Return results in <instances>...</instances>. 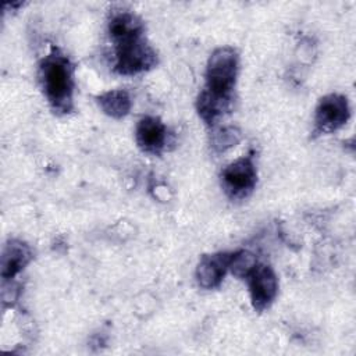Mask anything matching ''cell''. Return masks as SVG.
Returning a JSON list of instances; mask_svg holds the SVG:
<instances>
[{
    "label": "cell",
    "mask_w": 356,
    "mask_h": 356,
    "mask_svg": "<svg viewBox=\"0 0 356 356\" xmlns=\"http://www.w3.org/2000/svg\"><path fill=\"white\" fill-rule=\"evenodd\" d=\"M157 54L143 36L115 43L114 70L121 75H136L153 68Z\"/></svg>",
    "instance_id": "3"
},
{
    "label": "cell",
    "mask_w": 356,
    "mask_h": 356,
    "mask_svg": "<svg viewBox=\"0 0 356 356\" xmlns=\"http://www.w3.org/2000/svg\"><path fill=\"white\" fill-rule=\"evenodd\" d=\"M257 172L250 156L241 157L228 164L221 172V184L231 199H243L252 193Z\"/></svg>",
    "instance_id": "4"
},
{
    "label": "cell",
    "mask_w": 356,
    "mask_h": 356,
    "mask_svg": "<svg viewBox=\"0 0 356 356\" xmlns=\"http://www.w3.org/2000/svg\"><path fill=\"white\" fill-rule=\"evenodd\" d=\"M350 111L345 96L331 93L320 99L316 107V131L320 134H330L337 131L349 120Z\"/></svg>",
    "instance_id": "5"
},
{
    "label": "cell",
    "mask_w": 356,
    "mask_h": 356,
    "mask_svg": "<svg viewBox=\"0 0 356 356\" xmlns=\"http://www.w3.org/2000/svg\"><path fill=\"white\" fill-rule=\"evenodd\" d=\"M231 260V253L220 252L213 254H204L196 267V281L200 288L213 289L217 288L225 273L228 271Z\"/></svg>",
    "instance_id": "8"
},
{
    "label": "cell",
    "mask_w": 356,
    "mask_h": 356,
    "mask_svg": "<svg viewBox=\"0 0 356 356\" xmlns=\"http://www.w3.org/2000/svg\"><path fill=\"white\" fill-rule=\"evenodd\" d=\"M39 74L43 92L51 108L57 113H68L72 108L74 75L67 56L53 49L42 60Z\"/></svg>",
    "instance_id": "1"
},
{
    "label": "cell",
    "mask_w": 356,
    "mask_h": 356,
    "mask_svg": "<svg viewBox=\"0 0 356 356\" xmlns=\"http://www.w3.org/2000/svg\"><path fill=\"white\" fill-rule=\"evenodd\" d=\"M250 300L257 312H263L274 302L278 293V280L274 270L266 264H257L248 277Z\"/></svg>",
    "instance_id": "6"
},
{
    "label": "cell",
    "mask_w": 356,
    "mask_h": 356,
    "mask_svg": "<svg viewBox=\"0 0 356 356\" xmlns=\"http://www.w3.org/2000/svg\"><path fill=\"white\" fill-rule=\"evenodd\" d=\"M143 31L145 26L142 19L129 11L121 10L113 13L108 21V32L114 43L143 36Z\"/></svg>",
    "instance_id": "10"
},
{
    "label": "cell",
    "mask_w": 356,
    "mask_h": 356,
    "mask_svg": "<svg viewBox=\"0 0 356 356\" xmlns=\"http://www.w3.org/2000/svg\"><path fill=\"white\" fill-rule=\"evenodd\" d=\"M97 103L104 114L113 118H122L125 117L132 106L129 93L122 89L108 90L97 97Z\"/></svg>",
    "instance_id": "11"
},
{
    "label": "cell",
    "mask_w": 356,
    "mask_h": 356,
    "mask_svg": "<svg viewBox=\"0 0 356 356\" xmlns=\"http://www.w3.org/2000/svg\"><path fill=\"white\" fill-rule=\"evenodd\" d=\"M32 252L29 246L18 239H10L1 253V277L4 281L14 278L31 261Z\"/></svg>",
    "instance_id": "9"
},
{
    "label": "cell",
    "mask_w": 356,
    "mask_h": 356,
    "mask_svg": "<svg viewBox=\"0 0 356 356\" xmlns=\"http://www.w3.org/2000/svg\"><path fill=\"white\" fill-rule=\"evenodd\" d=\"M241 140V132L238 128L225 127L214 132L211 138V146L217 153H222L235 146Z\"/></svg>",
    "instance_id": "14"
},
{
    "label": "cell",
    "mask_w": 356,
    "mask_h": 356,
    "mask_svg": "<svg viewBox=\"0 0 356 356\" xmlns=\"http://www.w3.org/2000/svg\"><path fill=\"white\" fill-rule=\"evenodd\" d=\"M138 146L149 154H160L167 145V127L164 122L152 115L139 120L135 131Z\"/></svg>",
    "instance_id": "7"
},
{
    "label": "cell",
    "mask_w": 356,
    "mask_h": 356,
    "mask_svg": "<svg viewBox=\"0 0 356 356\" xmlns=\"http://www.w3.org/2000/svg\"><path fill=\"white\" fill-rule=\"evenodd\" d=\"M257 264V259L252 252L239 250L236 253H231L228 270H231V273L238 278H248Z\"/></svg>",
    "instance_id": "13"
},
{
    "label": "cell",
    "mask_w": 356,
    "mask_h": 356,
    "mask_svg": "<svg viewBox=\"0 0 356 356\" xmlns=\"http://www.w3.org/2000/svg\"><path fill=\"white\" fill-rule=\"evenodd\" d=\"M238 53L232 47L222 46L216 49L207 61L204 90L213 96L231 100L238 75Z\"/></svg>",
    "instance_id": "2"
},
{
    "label": "cell",
    "mask_w": 356,
    "mask_h": 356,
    "mask_svg": "<svg viewBox=\"0 0 356 356\" xmlns=\"http://www.w3.org/2000/svg\"><path fill=\"white\" fill-rule=\"evenodd\" d=\"M229 106H231L229 99L213 96L211 93L206 92L204 89L200 92V95L197 97V103H196L199 115L209 125L214 124L225 111H228Z\"/></svg>",
    "instance_id": "12"
}]
</instances>
